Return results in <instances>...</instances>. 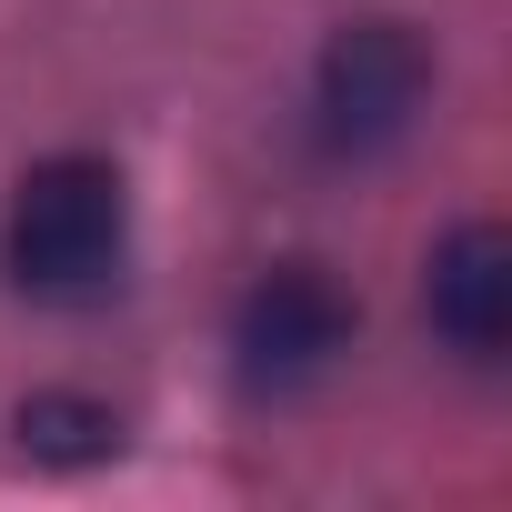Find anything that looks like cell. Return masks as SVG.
I'll return each instance as SVG.
<instances>
[{
    "label": "cell",
    "instance_id": "1",
    "mask_svg": "<svg viewBox=\"0 0 512 512\" xmlns=\"http://www.w3.org/2000/svg\"><path fill=\"white\" fill-rule=\"evenodd\" d=\"M11 282L31 302H101L121 282V251H131V201H121V171L91 161V151H61L21 181L11 201Z\"/></svg>",
    "mask_w": 512,
    "mask_h": 512
},
{
    "label": "cell",
    "instance_id": "2",
    "mask_svg": "<svg viewBox=\"0 0 512 512\" xmlns=\"http://www.w3.org/2000/svg\"><path fill=\"white\" fill-rule=\"evenodd\" d=\"M432 91V51L402 31V21H352L332 31L322 51V81H312V111H322V151H382L412 131Z\"/></svg>",
    "mask_w": 512,
    "mask_h": 512
},
{
    "label": "cell",
    "instance_id": "3",
    "mask_svg": "<svg viewBox=\"0 0 512 512\" xmlns=\"http://www.w3.org/2000/svg\"><path fill=\"white\" fill-rule=\"evenodd\" d=\"M231 352H241L251 392H302L352 352V292L332 272H312V262H282V272L251 282V302L231 322Z\"/></svg>",
    "mask_w": 512,
    "mask_h": 512
},
{
    "label": "cell",
    "instance_id": "4",
    "mask_svg": "<svg viewBox=\"0 0 512 512\" xmlns=\"http://www.w3.org/2000/svg\"><path fill=\"white\" fill-rule=\"evenodd\" d=\"M422 302H432V332L462 362H502V342H512V231H492V221L442 231Z\"/></svg>",
    "mask_w": 512,
    "mask_h": 512
},
{
    "label": "cell",
    "instance_id": "5",
    "mask_svg": "<svg viewBox=\"0 0 512 512\" xmlns=\"http://www.w3.org/2000/svg\"><path fill=\"white\" fill-rule=\"evenodd\" d=\"M111 412L101 402H71V392H41L31 412H21V442L31 452H51V462H91V452H111Z\"/></svg>",
    "mask_w": 512,
    "mask_h": 512
}]
</instances>
